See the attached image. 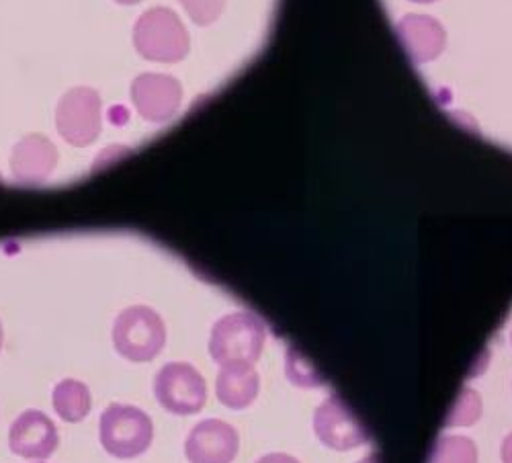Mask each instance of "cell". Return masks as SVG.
<instances>
[{"label":"cell","instance_id":"1","mask_svg":"<svg viewBox=\"0 0 512 463\" xmlns=\"http://www.w3.org/2000/svg\"><path fill=\"white\" fill-rule=\"evenodd\" d=\"M267 341L263 320L252 312H232L211 328L209 355L218 365L250 363L261 359Z\"/></svg>","mask_w":512,"mask_h":463},{"label":"cell","instance_id":"2","mask_svg":"<svg viewBox=\"0 0 512 463\" xmlns=\"http://www.w3.org/2000/svg\"><path fill=\"white\" fill-rule=\"evenodd\" d=\"M115 351L132 363L156 359L166 345V326L148 306H130L117 314L111 330Z\"/></svg>","mask_w":512,"mask_h":463},{"label":"cell","instance_id":"3","mask_svg":"<svg viewBox=\"0 0 512 463\" xmlns=\"http://www.w3.org/2000/svg\"><path fill=\"white\" fill-rule=\"evenodd\" d=\"M103 449L115 459H134L144 455L154 439L152 418L138 406L109 404L99 423Z\"/></svg>","mask_w":512,"mask_h":463},{"label":"cell","instance_id":"4","mask_svg":"<svg viewBox=\"0 0 512 463\" xmlns=\"http://www.w3.org/2000/svg\"><path fill=\"white\" fill-rule=\"evenodd\" d=\"M134 46L146 60L175 64L189 54L191 37L177 13L156 7L138 19Z\"/></svg>","mask_w":512,"mask_h":463},{"label":"cell","instance_id":"5","mask_svg":"<svg viewBox=\"0 0 512 463\" xmlns=\"http://www.w3.org/2000/svg\"><path fill=\"white\" fill-rule=\"evenodd\" d=\"M154 396L166 412L189 416L203 410L207 402V384L191 363L173 361L156 373Z\"/></svg>","mask_w":512,"mask_h":463},{"label":"cell","instance_id":"6","mask_svg":"<svg viewBox=\"0 0 512 463\" xmlns=\"http://www.w3.org/2000/svg\"><path fill=\"white\" fill-rule=\"evenodd\" d=\"M56 125L60 136L76 146H89L101 134V97L89 87L68 91L56 111Z\"/></svg>","mask_w":512,"mask_h":463},{"label":"cell","instance_id":"7","mask_svg":"<svg viewBox=\"0 0 512 463\" xmlns=\"http://www.w3.org/2000/svg\"><path fill=\"white\" fill-rule=\"evenodd\" d=\"M314 431L322 445L334 451H351L369 441V435L357 416L336 396H330L316 408Z\"/></svg>","mask_w":512,"mask_h":463},{"label":"cell","instance_id":"8","mask_svg":"<svg viewBox=\"0 0 512 463\" xmlns=\"http://www.w3.org/2000/svg\"><path fill=\"white\" fill-rule=\"evenodd\" d=\"M132 101L144 119L164 123L183 105L181 82L166 74H142L132 84Z\"/></svg>","mask_w":512,"mask_h":463},{"label":"cell","instance_id":"9","mask_svg":"<svg viewBox=\"0 0 512 463\" xmlns=\"http://www.w3.org/2000/svg\"><path fill=\"white\" fill-rule=\"evenodd\" d=\"M60 445V435L54 420L41 410L21 412L11 425L9 447L15 455L23 459L44 461Z\"/></svg>","mask_w":512,"mask_h":463},{"label":"cell","instance_id":"10","mask_svg":"<svg viewBox=\"0 0 512 463\" xmlns=\"http://www.w3.org/2000/svg\"><path fill=\"white\" fill-rule=\"evenodd\" d=\"M238 449V431L220 418L201 420L185 441V455L191 463H232Z\"/></svg>","mask_w":512,"mask_h":463},{"label":"cell","instance_id":"11","mask_svg":"<svg viewBox=\"0 0 512 463\" xmlns=\"http://www.w3.org/2000/svg\"><path fill=\"white\" fill-rule=\"evenodd\" d=\"M398 37L406 56L414 64L437 60L447 46L445 27L429 15H406L398 23Z\"/></svg>","mask_w":512,"mask_h":463},{"label":"cell","instance_id":"12","mask_svg":"<svg viewBox=\"0 0 512 463\" xmlns=\"http://www.w3.org/2000/svg\"><path fill=\"white\" fill-rule=\"evenodd\" d=\"M58 164L56 146L41 134L25 136L11 154L13 177L23 185L44 183Z\"/></svg>","mask_w":512,"mask_h":463},{"label":"cell","instance_id":"13","mask_svg":"<svg viewBox=\"0 0 512 463\" xmlns=\"http://www.w3.org/2000/svg\"><path fill=\"white\" fill-rule=\"evenodd\" d=\"M261 390V377L250 363L222 365L216 380V396L230 410L248 408Z\"/></svg>","mask_w":512,"mask_h":463},{"label":"cell","instance_id":"14","mask_svg":"<svg viewBox=\"0 0 512 463\" xmlns=\"http://www.w3.org/2000/svg\"><path fill=\"white\" fill-rule=\"evenodd\" d=\"M52 404L56 414L66 423H82L93 408L91 390L78 380H62L52 392Z\"/></svg>","mask_w":512,"mask_h":463},{"label":"cell","instance_id":"15","mask_svg":"<svg viewBox=\"0 0 512 463\" xmlns=\"http://www.w3.org/2000/svg\"><path fill=\"white\" fill-rule=\"evenodd\" d=\"M429 463H478V447L469 437L445 435L435 443Z\"/></svg>","mask_w":512,"mask_h":463},{"label":"cell","instance_id":"16","mask_svg":"<svg viewBox=\"0 0 512 463\" xmlns=\"http://www.w3.org/2000/svg\"><path fill=\"white\" fill-rule=\"evenodd\" d=\"M482 416V398L478 392L465 388L451 408L445 425L447 427H472Z\"/></svg>","mask_w":512,"mask_h":463},{"label":"cell","instance_id":"17","mask_svg":"<svg viewBox=\"0 0 512 463\" xmlns=\"http://www.w3.org/2000/svg\"><path fill=\"white\" fill-rule=\"evenodd\" d=\"M187 15L201 27L218 21L226 9V0H181Z\"/></svg>","mask_w":512,"mask_h":463},{"label":"cell","instance_id":"18","mask_svg":"<svg viewBox=\"0 0 512 463\" xmlns=\"http://www.w3.org/2000/svg\"><path fill=\"white\" fill-rule=\"evenodd\" d=\"M256 463H300L293 455L287 453H269L265 457H261Z\"/></svg>","mask_w":512,"mask_h":463},{"label":"cell","instance_id":"19","mask_svg":"<svg viewBox=\"0 0 512 463\" xmlns=\"http://www.w3.org/2000/svg\"><path fill=\"white\" fill-rule=\"evenodd\" d=\"M500 457H502V463H512V433L504 437L500 447Z\"/></svg>","mask_w":512,"mask_h":463},{"label":"cell","instance_id":"20","mask_svg":"<svg viewBox=\"0 0 512 463\" xmlns=\"http://www.w3.org/2000/svg\"><path fill=\"white\" fill-rule=\"evenodd\" d=\"M119 5H138V3H142V0H117Z\"/></svg>","mask_w":512,"mask_h":463},{"label":"cell","instance_id":"21","mask_svg":"<svg viewBox=\"0 0 512 463\" xmlns=\"http://www.w3.org/2000/svg\"><path fill=\"white\" fill-rule=\"evenodd\" d=\"M410 3H418V5H431V3H437V0H410Z\"/></svg>","mask_w":512,"mask_h":463},{"label":"cell","instance_id":"22","mask_svg":"<svg viewBox=\"0 0 512 463\" xmlns=\"http://www.w3.org/2000/svg\"><path fill=\"white\" fill-rule=\"evenodd\" d=\"M3 341H5V334H3V324H0V349H3Z\"/></svg>","mask_w":512,"mask_h":463},{"label":"cell","instance_id":"23","mask_svg":"<svg viewBox=\"0 0 512 463\" xmlns=\"http://www.w3.org/2000/svg\"><path fill=\"white\" fill-rule=\"evenodd\" d=\"M359 463H375V461H373V457H367V459H363V461H359Z\"/></svg>","mask_w":512,"mask_h":463},{"label":"cell","instance_id":"24","mask_svg":"<svg viewBox=\"0 0 512 463\" xmlns=\"http://www.w3.org/2000/svg\"><path fill=\"white\" fill-rule=\"evenodd\" d=\"M510 347H512V332H510Z\"/></svg>","mask_w":512,"mask_h":463}]
</instances>
